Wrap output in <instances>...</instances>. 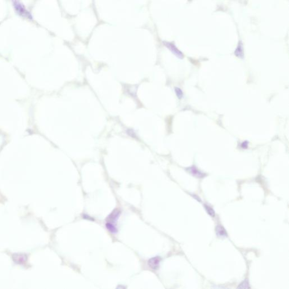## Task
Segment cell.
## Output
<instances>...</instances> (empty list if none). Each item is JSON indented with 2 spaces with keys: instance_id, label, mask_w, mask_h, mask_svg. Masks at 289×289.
Wrapping results in <instances>:
<instances>
[{
  "instance_id": "5",
  "label": "cell",
  "mask_w": 289,
  "mask_h": 289,
  "mask_svg": "<svg viewBox=\"0 0 289 289\" xmlns=\"http://www.w3.org/2000/svg\"><path fill=\"white\" fill-rule=\"evenodd\" d=\"M161 261V259L159 256L152 258L148 260V265L151 269L156 270L159 268Z\"/></svg>"
},
{
  "instance_id": "3",
  "label": "cell",
  "mask_w": 289,
  "mask_h": 289,
  "mask_svg": "<svg viewBox=\"0 0 289 289\" xmlns=\"http://www.w3.org/2000/svg\"><path fill=\"white\" fill-rule=\"evenodd\" d=\"M164 45L168 48L177 57H178L180 59H183V54L182 53L181 51H180L176 47V46L171 42H163Z\"/></svg>"
},
{
  "instance_id": "4",
  "label": "cell",
  "mask_w": 289,
  "mask_h": 289,
  "mask_svg": "<svg viewBox=\"0 0 289 289\" xmlns=\"http://www.w3.org/2000/svg\"><path fill=\"white\" fill-rule=\"evenodd\" d=\"M186 170L189 173H191L193 176L198 177V178H203V177L206 176V173H203L201 171H200L199 170H198L196 166H192L191 167H189L186 169Z\"/></svg>"
},
{
  "instance_id": "11",
  "label": "cell",
  "mask_w": 289,
  "mask_h": 289,
  "mask_svg": "<svg viewBox=\"0 0 289 289\" xmlns=\"http://www.w3.org/2000/svg\"><path fill=\"white\" fill-rule=\"evenodd\" d=\"M248 142L247 141H245V142H243L242 145H241V147L242 148H247V146H248Z\"/></svg>"
},
{
  "instance_id": "7",
  "label": "cell",
  "mask_w": 289,
  "mask_h": 289,
  "mask_svg": "<svg viewBox=\"0 0 289 289\" xmlns=\"http://www.w3.org/2000/svg\"><path fill=\"white\" fill-rule=\"evenodd\" d=\"M234 54L236 56L240 58H242V59L243 58V57H244L243 49L242 43L241 41L239 42V44H238L237 49L234 51Z\"/></svg>"
},
{
  "instance_id": "6",
  "label": "cell",
  "mask_w": 289,
  "mask_h": 289,
  "mask_svg": "<svg viewBox=\"0 0 289 289\" xmlns=\"http://www.w3.org/2000/svg\"><path fill=\"white\" fill-rule=\"evenodd\" d=\"M216 233L220 237H226L228 235L225 229L222 225H218L216 227Z\"/></svg>"
},
{
  "instance_id": "2",
  "label": "cell",
  "mask_w": 289,
  "mask_h": 289,
  "mask_svg": "<svg viewBox=\"0 0 289 289\" xmlns=\"http://www.w3.org/2000/svg\"><path fill=\"white\" fill-rule=\"evenodd\" d=\"M13 4L16 12L23 18H26L29 19H32V15L26 10L23 4H21L19 0H12Z\"/></svg>"
},
{
  "instance_id": "8",
  "label": "cell",
  "mask_w": 289,
  "mask_h": 289,
  "mask_svg": "<svg viewBox=\"0 0 289 289\" xmlns=\"http://www.w3.org/2000/svg\"><path fill=\"white\" fill-rule=\"evenodd\" d=\"M205 207L206 210L207 212V213L211 216V217H214L215 215V211L213 210V209L210 206L208 205H205Z\"/></svg>"
},
{
  "instance_id": "1",
  "label": "cell",
  "mask_w": 289,
  "mask_h": 289,
  "mask_svg": "<svg viewBox=\"0 0 289 289\" xmlns=\"http://www.w3.org/2000/svg\"><path fill=\"white\" fill-rule=\"evenodd\" d=\"M120 214V211L118 209H116L110 214L106 219V227L111 233H116L118 231L116 223Z\"/></svg>"
},
{
  "instance_id": "9",
  "label": "cell",
  "mask_w": 289,
  "mask_h": 289,
  "mask_svg": "<svg viewBox=\"0 0 289 289\" xmlns=\"http://www.w3.org/2000/svg\"><path fill=\"white\" fill-rule=\"evenodd\" d=\"M238 288H240V289L250 288V285H249V282L247 281V280H245L244 281L242 282L239 285V286L238 287Z\"/></svg>"
},
{
  "instance_id": "10",
  "label": "cell",
  "mask_w": 289,
  "mask_h": 289,
  "mask_svg": "<svg viewBox=\"0 0 289 289\" xmlns=\"http://www.w3.org/2000/svg\"><path fill=\"white\" fill-rule=\"evenodd\" d=\"M175 91L176 92V94L177 97L179 99L182 98L183 97V93L182 90L181 89H180L179 88L176 87L175 89Z\"/></svg>"
}]
</instances>
